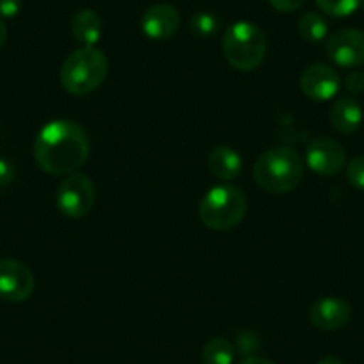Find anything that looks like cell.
<instances>
[{
	"label": "cell",
	"instance_id": "7",
	"mask_svg": "<svg viewBox=\"0 0 364 364\" xmlns=\"http://www.w3.org/2000/svg\"><path fill=\"white\" fill-rule=\"evenodd\" d=\"M34 291V275L29 266L16 259L0 261V299L26 302Z\"/></svg>",
	"mask_w": 364,
	"mask_h": 364
},
{
	"label": "cell",
	"instance_id": "28",
	"mask_svg": "<svg viewBox=\"0 0 364 364\" xmlns=\"http://www.w3.org/2000/svg\"><path fill=\"white\" fill-rule=\"evenodd\" d=\"M6 40H8V29H6L4 22H2V20H0V48L4 47Z\"/></svg>",
	"mask_w": 364,
	"mask_h": 364
},
{
	"label": "cell",
	"instance_id": "18",
	"mask_svg": "<svg viewBox=\"0 0 364 364\" xmlns=\"http://www.w3.org/2000/svg\"><path fill=\"white\" fill-rule=\"evenodd\" d=\"M363 0H316L320 11L332 18H345V16L353 15L359 9Z\"/></svg>",
	"mask_w": 364,
	"mask_h": 364
},
{
	"label": "cell",
	"instance_id": "1",
	"mask_svg": "<svg viewBox=\"0 0 364 364\" xmlns=\"http://www.w3.org/2000/svg\"><path fill=\"white\" fill-rule=\"evenodd\" d=\"M90 156V138L77 122L52 120L34 141V159L50 175L77 173Z\"/></svg>",
	"mask_w": 364,
	"mask_h": 364
},
{
	"label": "cell",
	"instance_id": "16",
	"mask_svg": "<svg viewBox=\"0 0 364 364\" xmlns=\"http://www.w3.org/2000/svg\"><path fill=\"white\" fill-rule=\"evenodd\" d=\"M202 364H232L236 348L225 338H213L202 348Z\"/></svg>",
	"mask_w": 364,
	"mask_h": 364
},
{
	"label": "cell",
	"instance_id": "3",
	"mask_svg": "<svg viewBox=\"0 0 364 364\" xmlns=\"http://www.w3.org/2000/svg\"><path fill=\"white\" fill-rule=\"evenodd\" d=\"M109 70L106 54L97 47H80L65 59L61 84L70 95L82 97L102 86Z\"/></svg>",
	"mask_w": 364,
	"mask_h": 364
},
{
	"label": "cell",
	"instance_id": "6",
	"mask_svg": "<svg viewBox=\"0 0 364 364\" xmlns=\"http://www.w3.org/2000/svg\"><path fill=\"white\" fill-rule=\"evenodd\" d=\"M97 200V188L87 175H66L65 181L58 186L55 204L61 215L66 218H82L93 209Z\"/></svg>",
	"mask_w": 364,
	"mask_h": 364
},
{
	"label": "cell",
	"instance_id": "11",
	"mask_svg": "<svg viewBox=\"0 0 364 364\" xmlns=\"http://www.w3.org/2000/svg\"><path fill=\"white\" fill-rule=\"evenodd\" d=\"M141 31L146 38L156 41H164L173 36L181 26V15L177 9L170 4H156L150 6L143 13L139 20Z\"/></svg>",
	"mask_w": 364,
	"mask_h": 364
},
{
	"label": "cell",
	"instance_id": "27",
	"mask_svg": "<svg viewBox=\"0 0 364 364\" xmlns=\"http://www.w3.org/2000/svg\"><path fill=\"white\" fill-rule=\"evenodd\" d=\"M316 364H345V363H343V360L339 359V357L327 355V357H323V359H321V360H318Z\"/></svg>",
	"mask_w": 364,
	"mask_h": 364
},
{
	"label": "cell",
	"instance_id": "12",
	"mask_svg": "<svg viewBox=\"0 0 364 364\" xmlns=\"http://www.w3.org/2000/svg\"><path fill=\"white\" fill-rule=\"evenodd\" d=\"M352 318L348 302L336 296H323L316 300L309 309V320L320 331H339Z\"/></svg>",
	"mask_w": 364,
	"mask_h": 364
},
{
	"label": "cell",
	"instance_id": "9",
	"mask_svg": "<svg viewBox=\"0 0 364 364\" xmlns=\"http://www.w3.org/2000/svg\"><path fill=\"white\" fill-rule=\"evenodd\" d=\"M306 164L318 175H338L346 164V152L336 139L314 138L306 149Z\"/></svg>",
	"mask_w": 364,
	"mask_h": 364
},
{
	"label": "cell",
	"instance_id": "19",
	"mask_svg": "<svg viewBox=\"0 0 364 364\" xmlns=\"http://www.w3.org/2000/svg\"><path fill=\"white\" fill-rule=\"evenodd\" d=\"M190 27L193 31V34H197V36L209 38L215 36L220 31V20L213 13H198V15H195L191 18Z\"/></svg>",
	"mask_w": 364,
	"mask_h": 364
},
{
	"label": "cell",
	"instance_id": "5",
	"mask_svg": "<svg viewBox=\"0 0 364 364\" xmlns=\"http://www.w3.org/2000/svg\"><path fill=\"white\" fill-rule=\"evenodd\" d=\"M223 55L232 68L252 72L264 61L268 41L262 29L252 22H234L227 27L222 41Z\"/></svg>",
	"mask_w": 364,
	"mask_h": 364
},
{
	"label": "cell",
	"instance_id": "22",
	"mask_svg": "<svg viewBox=\"0 0 364 364\" xmlns=\"http://www.w3.org/2000/svg\"><path fill=\"white\" fill-rule=\"evenodd\" d=\"M345 87L350 93H363L364 91V73L363 72H350L345 79Z\"/></svg>",
	"mask_w": 364,
	"mask_h": 364
},
{
	"label": "cell",
	"instance_id": "13",
	"mask_svg": "<svg viewBox=\"0 0 364 364\" xmlns=\"http://www.w3.org/2000/svg\"><path fill=\"white\" fill-rule=\"evenodd\" d=\"M328 118H331L332 127L338 132L353 134L355 131H359L360 124H363V109L353 97H339L332 106Z\"/></svg>",
	"mask_w": 364,
	"mask_h": 364
},
{
	"label": "cell",
	"instance_id": "26",
	"mask_svg": "<svg viewBox=\"0 0 364 364\" xmlns=\"http://www.w3.org/2000/svg\"><path fill=\"white\" fill-rule=\"evenodd\" d=\"M241 364H275V363L269 359H264V357L250 355V357H245V359L241 360Z\"/></svg>",
	"mask_w": 364,
	"mask_h": 364
},
{
	"label": "cell",
	"instance_id": "15",
	"mask_svg": "<svg viewBox=\"0 0 364 364\" xmlns=\"http://www.w3.org/2000/svg\"><path fill=\"white\" fill-rule=\"evenodd\" d=\"M72 34L82 47H95L102 36L100 16L91 9H80L72 18Z\"/></svg>",
	"mask_w": 364,
	"mask_h": 364
},
{
	"label": "cell",
	"instance_id": "2",
	"mask_svg": "<svg viewBox=\"0 0 364 364\" xmlns=\"http://www.w3.org/2000/svg\"><path fill=\"white\" fill-rule=\"evenodd\" d=\"M306 161L295 149L279 146L262 152L254 164V178L264 191L273 195L289 193L300 186Z\"/></svg>",
	"mask_w": 364,
	"mask_h": 364
},
{
	"label": "cell",
	"instance_id": "14",
	"mask_svg": "<svg viewBox=\"0 0 364 364\" xmlns=\"http://www.w3.org/2000/svg\"><path fill=\"white\" fill-rule=\"evenodd\" d=\"M209 171L220 181H236L243 171V159L230 146H216L208 157Z\"/></svg>",
	"mask_w": 364,
	"mask_h": 364
},
{
	"label": "cell",
	"instance_id": "25",
	"mask_svg": "<svg viewBox=\"0 0 364 364\" xmlns=\"http://www.w3.org/2000/svg\"><path fill=\"white\" fill-rule=\"evenodd\" d=\"M15 181V166L8 159H0V188L9 186Z\"/></svg>",
	"mask_w": 364,
	"mask_h": 364
},
{
	"label": "cell",
	"instance_id": "21",
	"mask_svg": "<svg viewBox=\"0 0 364 364\" xmlns=\"http://www.w3.org/2000/svg\"><path fill=\"white\" fill-rule=\"evenodd\" d=\"M259 348V339L254 332L245 331L237 336V350H240L243 355L250 357V353H254Z\"/></svg>",
	"mask_w": 364,
	"mask_h": 364
},
{
	"label": "cell",
	"instance_id": "24",
	"mask_svg": "<svg viewBox=\"0 0 364 364\" xmlns=\"http://www.w3.org/2000/svg\"><path fill=\"white\" fill-rule=\"evenodd\" d=\"M22 9V0H0V16L15 18Z\"/></svg>",
	"mask_w": 364,
	"mask_h": 364
},
{
	"label": "cell",
	"instance_id": "4",
	"mask_svg": "<svg viewBox=\"0 0 364 364\" xmlns=\"http://www.w3.org/2000/svg\"><path fill=\"white\" fill-rule=\"evenodd\" d=\"M247 215V197L236 184H218L202 197L198 218L213 230H230Z\"/></svg>",
	"mask_w": 364,
	"mask_h": 364
},
{
	"label": "cell",
	"instance_id": "10",
	"mask_svg": "<svg viewBox=\"0 0 364 364\" xmlns=\"http://www.w3.org/2000/svg\"><path fill=\"white\" fill-rule=\"evenodd\" d=\"M339 87H341V79L339 73L332 66L316 63L304 70L300 75V90L304 95L316 102H325L338 95Z\"/></svg>",
	"mask_w": 364,
	"mask_h": 364
},
{
	"label": "cell",
	"instance_id": "8",
	"mask_svg": "<svg viewBox=\"0 0 364 364\" xmlns=\"http://www.w3.org/2000/svg\"><path fill=\"white\" fill-rule=\"evenodd\" d=\"M328 59L341 68L364 65V33L359 29H341L325 43Z\"/></svg>",
	"mask_w": 364,
	"mask_h": 364
},
{
	"label": "cell",
	"instance_id": "20",
	"mask_svg": "<svg viewBox=\"0 0 364 364\" xmlns=\"http://www.w3.org/2000/svg\"><path fill=\"white\" fill-rule=\"evenodd\" d=\"M346 178L357 190H364V156H357L346 166Z\"/></svg>",
	"mask_w": 364,
	"mask_h": 364
},
{
	"label": "cell",
	"instance_id": "23",
	"mask_svg": "<svg viewBox=\"0 0 364 364\" xmlns=\"http://www.w3.org/2000/svg\"><path fill=\"white\" fill-rule=\"evenodd\" d=\"M275 11L279 13H293L299 8H302L306 0H268Z\"/></svg>",
	"mask_w": 364,
	"mask_h": 364
},
{
	"label": "cell",
	"instance_id": "17",
	"mask_svg": "<svg viewBox=\"0 0 364 364\" xmlns=\"http://www.w3.org/2000/svg\"><path fill=\"white\" fill-rule=\"evenodd\" d=\"M328 26L320 13H306L299 20V34L307 43H320L327 38Z\"/></svg>",
	"mask_w": 364,
	"mask_h": 364
}]
</instances>
